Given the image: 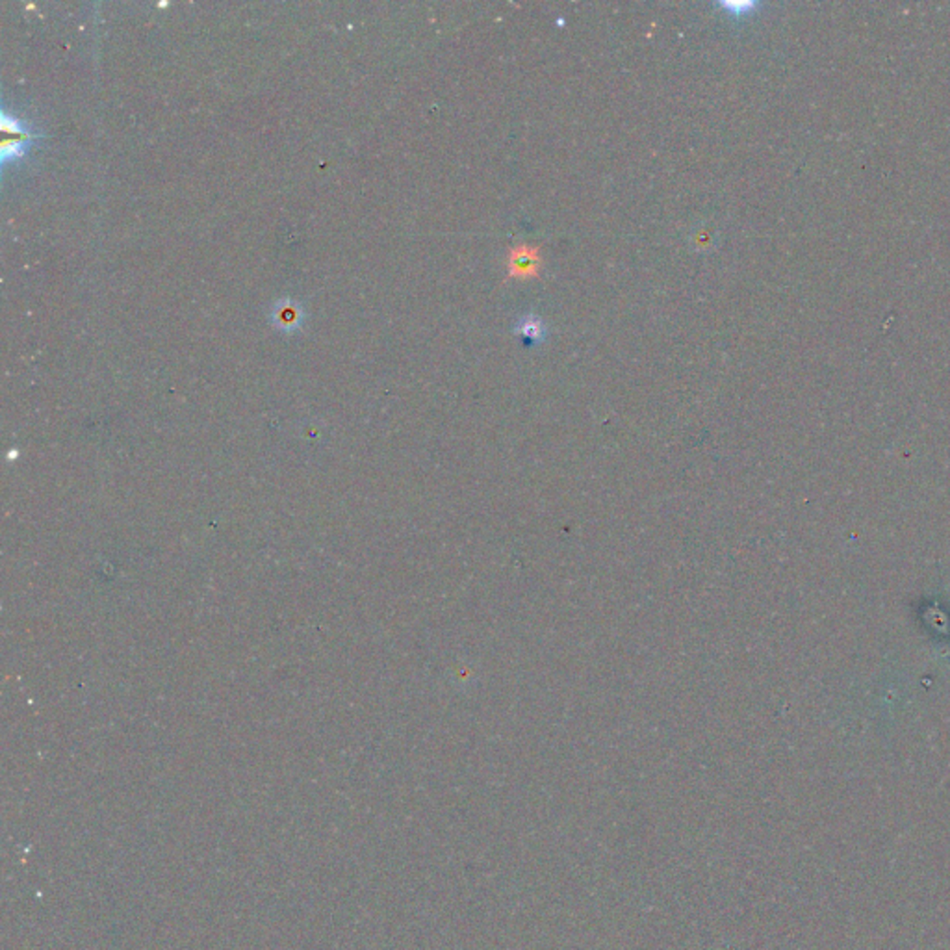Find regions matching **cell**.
I'll list each match as a JSON object with an SVG mask.
<instances>
[{
	"label": "cell",
	"instance_id": "1",
	"mask_svg": "<svg viewBox=\"0 0 950 950\" xmlns=\"http://www.w3.org/2000/svg\"><path fill=\"white\" fill-rule=\"evenodd\" d=\"M517 331L524 336V340H529L531 344H539L546 338V327L537 315H524L517 326Z\"/></svg>",
	"mask_w": 950,
	"mask_h": 950
}]
</instances>
